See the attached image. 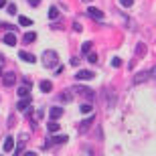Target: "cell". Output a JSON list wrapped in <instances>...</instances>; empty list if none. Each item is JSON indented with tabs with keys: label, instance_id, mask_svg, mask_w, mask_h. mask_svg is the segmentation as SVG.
<instances>
[{
	"label": "cell",
	"instance_id": "31",
	"mask_svg": "<svg viewBox=\"0 0 156 156\" xmlns=\"http://www.w3.org/2000/svg\"><path fill=\"white\" fill-rule=\"evenodd\" d=\"M73 29H75L77 33H81V24H79V23H75V24H73Z\"/></svg>",
	"mask_w": 156,
	"mask_h": 156
},
{
	"label": "cell",
	"instance_id": "7",
	"mask_svg": "<svg viewBox=\"0 0 156 156\" xmlns=\"http://www.w3.org/2000/svg\"><path fill=\"white\" fill-rule=\"evenodd\" d=\"M29 105H30V95L29 98H20V101L16 104V110L18 112H29Z\"/></svg>",
	"mask_w": 156,
	"mask_h": 156
},
{
	"label": "cell",
	"instance_id": "6",
	"mask_svg": "<svg viewBox=\"0 0 156 156\" xmlns=\"http://www.w3.org/2000/svg\"><path fill=\"white\" fill-rule=\"evenodd\" d=\"M73 91H77L79 95H83V98H87V99H93V89H89V87H73Z\"/></svg>",
	"mask_w": 156,
	"mask_h": 156
},
{
	"label": "cell",
	"instance_id": "26",
	"mask_svg": "<svg viewBox=\"0 0 156 156\" xmlns=\"http://www.w3.org/2000/svg\"><path fill=\"white\" fill-rule=\"evenodd\" d=\"M112 67H122V59H112Z\"/></svg>",
	"mask_w": 156,
	"mask_h": 156
},
{
	"label": "cell",
	"instance_id": "24",
	"mask_svg": "<svg viewBox=\"0 0 156 156\" xmlns=\"http://www.w3.org/2000/svg\"><path fill=\"white\" fill-rule=\"evenodd\" d=\"M122 2V6H124V8H130V6L134 4V0H120Z\"/></svg>",
	"mask_w": 156,
	"mask_h": 156
},
{
	"label": "cell",
	"instance_id": "4",
	"mask_svg": "<svg viewBox=\"0 0 156 156\" xmlns=\"http://www.w3.org/2000/svg\"><path fill=\"white\" fill-rule=\"evenodd\" d=\"M93 77H95V73H93V71H87V69H83V71H77L75 79H77V81H91Z\"/></svg>",
	"mask_w": 156,
	"mask_h": 156
},
{
	"label": "cell",
	"instance_id": "32",
	"mask_svg": "<svg viewBox=\"0 0 156 156\" xmlns=\"http://www.w3.org/2000/svg\"><path fill=\"white\" fill-rule=\"evenodd\" d=\"M150 73H152V77H154V79H156V65H154V67H152V71H150Z\"/></svg>",
	"mask_w": 156,
	"mask_h": 156
},
{
	"label": "cell",
	"instance_id": "1",
	"mask_svg": "<svg viewBox=\"0 0 156 156\" xmlns=\"http://www.w3.org/2000/svg\"><path fill=\"white\" fill-rule=\"evenodd\" d=\"M57 63H59V55L55 51H45L43 53V65H45L47 69H53Z\"/></svg>",
	"mask_w": 156,
	"mask_h": 156
},
{
	"label": "cell",
	"instance_id": "34",
	"mask_svg": "<svg viewBox=\"0 0 156 156\" xmlns=\"http://www.w3.org/2000/svg\"><path fill=\"white\" fill-rule=\"evenodd\" d=\"M2 6H6V0H0V8H2Z\"/></svg>",
	"mask_w": 156,
	"mask_h": 156
},
{
	"label": "cell",
	"instance_id": "5",
	"mask_svg": "<svg viewBox=\"0 0 156 156\" xmlns=\"http://www.w3.org/2000/svg\"><path fill=\"white\" fill-rule=\"evenodd\" d=\"M71 99H73V89H65V91H61L57 95L59 104H67V101H71Z\"/></svg>",
	"mask_w": 156,
	"mask_h": 156
},
{
	"label": "cell",
	"instance_id": "23",
	"mask_svg": "<svg viewBox=\"0 0 156 156\" xmlns=\"http://www.w3.org/2000/svg\"><path fill=\"white\" fill-rule=\"evenodd\" d=\"M53 142H57V144H63V142H67V136H63V134H61V136H55V138H53Z\"/></svg>",
	"mask_w": 156,
	"mask_h": 156
},
{
	"label": "cell",
	"instance_id": "2",
	"mask_svg": "<svg viewBox=\"0 0 156 156\" xmlns=\"http://www.w3.org/2000/svg\"><path fill=\"white\" fill-rule=\"evenodd\" d=\"M85 14H87V16H91L93 20H99V23L104 20V12L99 10V8H95V6H89V8L85 10Z\"/></svg>",
	"mask_w": 156,
	"mask_h": 156
},
{
	"label": "cell",
	"instance_id": "18",
	"mask_svg": "<svg viewBox=\"0 0 156 156\" xmlns=\"http://www.w3.org/2000/svg\"><path fill=\"white\" fill-rule=\"evenodd\" d=\"M91 49H93V43H89V41H87V43H83V45H81V53H91Z\"/></svg>",
	"mask_w": 156,
	"mask_h": 156
},
{
	"label": "cell",
	"instance_id": "11",
	"mask_svg": "<svg viewBox=\"0 0 156 156\" xmlns=\"http://www.w3.org/2000/svg\"><path fill=\"white\" fill-rule=\"evenodd\" d=\"M2 83H4L6 87L14 85V83H16V75H14V73H6V75H4V79H2Z\"/></svg>",
	"mask_w": 156,
	"mask_h": 156
},
{
	"label": "cell",
	"instance_id": "29",
	"mask_svg": "<svg viewBox=\"0 0 156 156\" xmlns=\"http://www.w3.org/2000/svg\"><path fill=\"white\" fill-rule=\"evenodd\" d=\"M41 118H43V110H37V112H35V118H33V120H41Z\"/></svg>",
	"mask_w": 156,
	"mask_h": 156
},
{
	"label": "cell",
	"instance_id": "30",
	"mask_svg": "<svg viewBox=\"0 0 156 156\" xmlns=\"http://www.w3.org/2000/svg\"><path fill=\"white\" fill-rule=\"evenodd\" d=\"M29 4H30V6H39L41 0H29Z\"/></svg>",
	"mask_w": 156,
	"mask_h": 156
},
{
	"label": "cell",
	"instance_id": "17",
	"mask_svg": "<svg viewBox=\"0 0 156 156\" xmlns=\"http://www.w3.org/2000/svg\"><path fill=\"white\" fill-rule=\"evenodd\" d=\"M18 24H20V27H30V24H33V20H30V18H27V16H18Z\"/></svg>",
	"mask_w": 156,
	"mask_h": 156
},
{
	"label": "cell",
	"instance_id": "16",
	"mask_svg": "<svg viewBox=\"0 0 156 156\" xmlns=\"http://www.w3.org/2000/svg\"><path fill=\"white\" fill-rule=\"evenodd\" d=\"M91 122H93V116L89 118V120H85V122H81V126H79V132L83 134V132H85V130H87V128L91 126Z\"/></svg>",
	"mask_w": 156,
	"mask_h": 156
},
{
	"label": "cell",
	"instance_id": "25",
	"mask_svg": "<svg viewBox=\"0 0 156 156\" xmlns=\"http://www.w3.org/2000/svg\"><path fill=\"white\" fill-rule=\"evenodd\" d=\"M89 63H98V55H95V53H89Z\"/></svg>",
	"mask_w": 156,
	"mask_h": 156
},
{
	"label": "cell",
	"instance_id": "33",
	"mask_svg": "<svg viewBox=\"0 0 156 156\" xmlns=\"http://www.w3.org/2000/svg\"><path fill=\"white\" fill-rule=\"evenodd\" d=\"M23 156H37V154H35V152H24Z\"/></svg>",
	"mask_w": 156,
	"mask_h": 156
},
{
	"label": "cell",
	"instance_id": "27",
	"mask_svg": "<svg viewBox=\"0 0 156 156\" xmlns=\"http://www.w3.org/2000/svg\"><path fill=\"white\" fill-rule=\"evenodd\" d=\"M8 14H16V6L14 4H8Z\"/></svg>",
	"mask_w": 156,
	"mask_h": 156
},
{
	"label": "cell",
	"instance_id": "9",
	"mask_svg": "<svg viewBox=\"0 0 156 156\" xmlns=\"http://www.w3.org/2000/svg\"><path fill=\"white\" fill-rule=\"evenodd\" d=\"M12 148H14V138L6 136L4 142H2V150H4V152H12Z\"/></svg>",
	"mask_w": 156,
	"mask_h": 156
},
{
	"label": "cell",
	"instance_id": "14",
	"mask_svg": "<svg viewBox=\"0 0 156 156\" xmlns=\"http://www.w3.org/2000/svg\"><path fill=\"white\" fill-rule=\"evenodd\" d=\"M39 87H41V91H45V93H49V91H53V83L49 79H43L39 83Z\"/></svg>",
	"mask_w": 156,
	"mask_h": 156
},
{
	"label": "cell",
	"instance_id": "21",
	"mask_svg": "<svg viewBox=\"0 0 156 156\" xmlns=\"http://www.w3.org/2000/svg\"><path fill=\"white\" fill-rule=\"evenodd\" d=\"M49 18H59V10L55 8V6H51V8H49Z\"/></svg>",
	"mask_w": 156,
	"mask_h": 156
},
{
	"label": "cell",
	"instance_id": "20",
	"mask_svg": "<svg viewBox=\"0 0 156 156\" xmlns=\"http://www.w3.org/2000/svg\"><path fill=\"white\" fill-rule=\"evenodd\" d=\"M59 128H61V126H59V124H57V122H55V120H53L51 122V124H49V126H47V130H49V132H59Z\"/></svg>",
	"mask_w": 156,
	"mask_h": 156
},
{
	"label": "cell",
	"instance_id": "13",
	"mask_svg": "<svg viewBox=\"0 0 156 156\" xmlns=\"http://www.w3.org/2000/svg\"><path fill=\"white\" fill-rule=\"evenodd\" d=\"M29 91H30V83L24 81V85L18 87V95H20V98H29Z\"/></svg>",
	"mask_w": 156,
	"mask_h": 156
},
{
	"label": "cell",
	"instance_id": "19",
	"mask_svg": "<svg viewBox=\"0 0 156 156\" xmlns=\"http://www.w3.org/2000/svg\"><path fill=\"white\" fill-rule=\"evenodd\" d=\"M79 110H81V114H91V112H93V105L91 104H81Z\"/></svg>",
	"mask_w": 156,
	"mask_h": 156
},
{
	"label": "cell",
	"instance_id": "8",
	"mask_svg": "<svg viewBox=\"0 0 156 156\" xmlns=\"http://www.w3.org/2000/svg\"><path fill=\"white\" fill-rule=\"evenodd\" d=\"M49 116H51V120H59V118L63 116V108H59V105H53L51 110H49Z\"/></svg>",
	"mask_w": 156,
	"mask_h": 156
},
{
	"label": "cell",
	"instance_id": "35",
	"mask_svg": "<svg viewBox=\"0 0 156 156\" xmlns=\"http://www.w3.org/2000/svg\"><path fill=\"white\" fill-rule=\"evenodd\" d=\"M83 2H91V0H83Z\"/></svg>",
	"mask_w": 156,
	"mask_h": 156
},
{
	"label": "cell",
	"instance_id": "28",
	"mask_svg": "<svg viewBox=\"0 0 156 156\" xmlns=\"http://www.w3.org/2000/svg\"><path fill=\"white\" fill-rule=\"evenodd\" d=\"M4 63H6V59L0 55V75H2V69H4Z\"/></svg>",
	"mask_w": 156,
	"mask_h": 156
},
{
	"label": "cell",
	"instance_id": "15",
	"mask_svg": "<svg viewBox=\"0 0 156 156\" xmlns=\"http://www.w3.org/2000/svg\"><path fill=\"white\" fill-rule=\"evenodd\" d=\"M37 41V33H24V37H23V43H35Z\"/></svg>",
	"mask_w": 156,
	"mask_h": 156
},
{
	"label": "cell",
	"instance_id": "10",
	"mask_svg": "<svg viewBox=\"0 0 156 156\" xmlns=\"http://www.w3.org/2000/svg\"><path fill=\"white\" fill-rule=\"evenodd\" d=\"M18 59H23L24 63H35V61H37V57H35V55H30V53H24V51H20V53H18Z\"/></svg>",
	"mask_w": 156,
	"mask_h": 156
},
{
	"label": "cell",
	"instance_id": "12",
	"mask_svg": "<svg viewBox=\"0 0 156 156\" xmlns=\"http://www.w3.org/2000/svg\"><path fill=\"white\" fill-rule=\"evenodd\" d=\"M4 43L8 47H14V45H16V35H14L12 30H10V33H6V35H4Z\"/></svg>",
	"mask_w": 156,
	"mask_h": 156
},
{
	"label": "cell",
	"instance_id": "3",
	"mask_svg": "<svg viewBox=\"0 0 156 156\" xmlns=\"http://www.w3.org/2000/svg\"><path fill=\"white\" fill-rule=\"evenodd\" d=\"M150 77H152V73H150V71H142V73H138V75H134L132 83H134V85H140V83H144V81H148Z\"/></svg>",
	"mask_w": 156,
	"mask_h": 156
},
{
	"label": "cell",
	"instance_id": "22",
	"mask_svg": "<svg viewBox=\"0 0 156 156\" xmlns=\"http://www.w3.org/2000/svg\"><path fill=\"white\" fill-rule=\"evenodd\" d=\"M144 53H146V47L142 45V43H140V45H138V49H136V57H142Z\"/></svg>",
	"mask_w": 156,
	"mask_h": 156
}]
</instances>
